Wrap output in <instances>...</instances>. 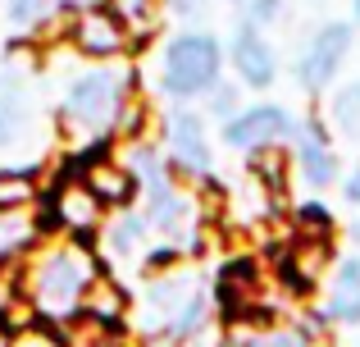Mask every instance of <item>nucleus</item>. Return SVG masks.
<instances>
[{"label":"nucleus","mask_w":360,"mask_h":347,"mask_svg":"<svg viewBox=\"0 0 360 347\" xmlns=\"http://www.w3.org/2000/svg\"><path fill=\"white\" fill-rule=\"evenodd\" d=\"M141 192H146V224L150 229H160V233H183L187 229L192 210H187V196L169 183V174L155 178V183H146Z\"/></svg>","instance_id":"obj_14"},{"label":"nucleus","mask_w":360,"mask_h":347,"mask_svg":"<svg viewBox=\"0 0 360 347\" xmlns=\"http://www.w3.org/2000/svg\"><path fill=\"white\" fill-rule=\"evenodd\" d=\"M23 96H18V87H5V78H0V146L18 142V133H23Z\"/></svg>","instance_id":"obj_23"},{"label":"nucleus","mask_w":360,"mask_h":347,"mask_svg":"<svg viewBox=\"0 0 360 347\" xmlns=\"http://www.w3.org/2000/svg\"><path fill=\"white\" fill-rule=\"evenodd\" d=\"M233 69H238V78L255 92L274 87V78H278V55H274V46L260 37V27H251V23L238 27V37H233Z\"/></svg>","instance_id":"obj_10"},{"label":"nucleus","mask_w":360,"mask_h":347,"mask_svg":"<svg viewBox=\"0 0 360 347\" xmlns=\"http://www.w3.org/2000/svg\"><path fill=\"white\" fill-rule=\"evenodd\" d=\"M165 142H169V156H174V165L183 174L210 178L214 151H210V137H205L201 115H192V110H169V119H165Z\"/></svg>","instance_id":"obj_6"},{"label":"nucleus","mask_w":360,"mask_h":347,"mask_svg":"<svg viewBox=\"0 0 360 347\" xmlns=\"http://www.w3.org/2000/svg\"><path fill=\"white\" fill-rule=\"evenodd\" d=\"M219 69H224V46L210 32L192 27V32L169 37L165 55H160V87L174 101H192L219 82Z\"/></svg>","instance_id":"obj_3"},{"label":"nucleus","mask_w":360,"mask_h":347,"mask_svg":"<svg viewBox=\"0 0 360 347\" xmlns=\"http://www.w3.org/2000/svg\"><path fill=\"white\" fill-rule=\"evenodd\" d=\"M174 260H178V247H160V251H146V260H141V265H146V275H165Z\"/></svg>","instance_id":"obj_29"},{"label":"nucleus","mask_w":360,"mask_h":347,"mask_svg":"<svg viewBox=\"0 0 360 347\" xmlns=\"http://www.w3.org/2000/svg\"><path fill=\"white\" fill-rule=\"evenodd\" d=\"M352 9H356V18H360V0H352Z\"/></svg>","instance_id":"obj_37"},{"label":"nucleus","mask_w":360,"mask_h":347,"mask_svg":"<svg viewBox=\"0 0 360 347\" xmlns=\"http://www.w3.org/2000/svg\"><path fill=\"white\" fill-rule=\"evenodd\" d=\"M210 115L214 119H233L238 115V87H233V82H214L210 87Z\"/></svg>","instance_id":"obj_26"},{"label":"nucleus","mask_w":360,"mask_h":347,"mask_svg":"<svg viewBox=\"0 0 360 347\" xmlns=\"http://www.w3.org/2000/svg\"><path fill=\"white\" fill-rule=\"evenodd\" d=\"M128 101H132V69H123V64H115V69H87L64 87L60 119L73 133L105 137V133H115Z\"/></svg>","instance_id":"obj_2"},{"label":"nucleus","mask_w":360,"mask_h":347,"mask_svg":"<svg viewBox=\"0 0 360 347\" xmlns=\"http://www.w3.org/2000/svg\"><path fill=\"white\" fill-rule=\"evenodd\" d=\"M5 306H9V288L0 284V315H5Z\"/></svg>","instance_id":"obj_36"},{"label":"nucleus","mask_w":360,"mask_h":347,"mask_svg":"<svg viewBox=\"0 0 360 347\" xmlns=\"http://www.w3.org/2000/svg\"><path fill=\"white\" fill-rule=\"evenodd\" d=\"M347 201H356V206H360V170L347 178Z\"/></svg>","instance_id":"obj_33"},{"label":"nucleus","mask_w":360,"mask_h":347,"mask_svg":"<svg viewBox=\"0 0 360 347\" xmlns=\"http://www.w3.org/2000/svg\"><path fill=\"white\" fill-rule=\"evenodd\" d=\"M328 320L356 324L360 320V260H347L333 279V293H328Z\"/></svg>","instance_id":"obj_17"},{"label":"nucleus","mask_w":360,"mask_h":347,"mask_svg":"<svg viewBox=\"0 0 360 347\" xmlns=\"http://www.w3.org/2000/svg\"><path fill=\"white\" fill-rule=\"evenodd\" d=\"M146 215H119L115 224H105V233H101V247L110 251L115 260H132L141 251V242H146Z\"/></svg>","instance_id":"obj_18"},{"label":"nucleus","mask_w":360,"mask_h":347,"mask_svg":"<svg viewBox=\"0 0 360 347\" xmlns=\"http://www.w3.org/2000/svg\"><path fill=\"white\" fill-rule=\"evenodd\" d=\"M333 124L347 137H360V82H352V87H342L333 96Z\"/></svg>","instance_id":"obj_25"},{"label":"nucleus","mask_w":360,"mask_h":347,"mask_svg":"<svg viewBox=\"0 0 360 347\" xmlns=\"http://www.w3.org/2000/svg\"><path fill=\"white\" fill-rule=\"evenodd\" d=\"M169 9H174L178 18H201L205 9H210V0H165Z\"/></svg>","instance_id":"obj_31"},{"label":"nucleus","mask_w":360,"mask_h":347,"mask_svg":"<svg viewBox=\"0 0 360 347\" xmlns=\"http://www.w3.org/2000/svg\"><path fill=\"white\" fill-rule=\"evenodd\" d=\"M96 275H101L96 251L73 238V242H64V247L41 251V256L27 265L23 288H27V302H32L37 315L46 311L51 320H69L82 306V293H87V284Z\"/></svg>","instance_id":"obj_1"},{"label":"nucleus","mask_w":360,"mask_h":347,"mask_svg":"<svg viewBox=\"0 0 360 347\" xmlns=\"http://www.w3.org/2000/svg\"><path fill=\"white\" fill-rule=\"evenodd\" d=\"M297 170L310 187H328L338 178V156L328 146V133L319 119H306L297 124Z\"/></svg>","instance_id":"obj_11"},{"label":"nucleus","mask_w":360,"mask_h":347,"mask_svg":"<svg viewBox=\"0 0 360 347\" xmlns=\"http://www.w3.org/2000/svg\"><path fill=\"white\" fill-rule=\"evenodd\" d=\"M233 5H246V0H233Z\"/></svg>","instance_id":"obj_38"},{"label":"nucleus","mask_w":360,"mask_h":347,"mask_svg":"<svg viewBox=\"0 0 360 347\" xmlns=\"http://www.w3.org/2000/svg\"><path fill=\"white\" fill-rule=\"evenodd\" d=\"M69 42L78 46L87 60H115L132 46V32L123 27V18L110 5H87L73 14L69 23Z\"/></svg>","instance_id":"obj_5"},{"label":"nucleus","mask_w":360,"mask_h":347,"mask_svg":"<svg viewBox=\"0 0 360 347\" xmlns=\"http://www.w3.org/2000/svg\"><path fill=\"white\" fill-rule=\"evenodd\" d=\"M251 174L260 187H269V192H283L288 187V156H283V146H255L251 151Z\"/></svg>","instance_id":"obj_20"},{"label":"nucleus","mask_w":360,"mask_h":347,"mask_svg":"<svg viewBox=\"0 0 360 347\" xmlns=\"http://www.w3.org/2000/svg\"><path fill=\"white\" fill-rule=\"evenodd\" d=\"M297 224H301V233H328V210L319 201H310V206H301V215H297Z\"/></svg>","instance_id":"obj_28"},{"label":"nucleus","mask_w":360,"mask_h":347,"mask_svg":"<svg viewBox=\"0 0 360 347\" xmlns=\"http://www.w3.org/2000/svg\"><path fill=\"white\" fill-rule=\"evenodd\" d=\"M347 51H352V23H324V27H319V32L306 42V51H301V60H297V82H301L306 92H324L328 82L338 78Z\"/></svg>","instance_id":"obj_4"},{"label":"nucleus","mask_w":360,"mask_h":347,"mask_svg":"<svg viewBox=\"0 0 360 347\" xmlns=\"http://www.w3.org/2000/svg\"><path fill=\"white\" fill-rule=\"evenodd\" d=\"M37 238H41V233H37V220L27 224L23 210H18V215H0V260L23 256V251L32 247Z\"/></svg>","instance_id":"obj_21"},{"label":"nucleus","mask_w":360,"mask_h":347,"mask_svg":"<svg viewBox=\"0 0 360 347\" xmlns=\"http://www.w3.org/2000/svg\"><path fill=\"white\" fill-rule=\"evenodd\" d=\"M242 14H246V23H251V27H269L274 18L283 14V0H246Z\"/></svg>","instance_id":"obj_27"},{"label":"nucleus","mask_w":360,"mask_h":347,"mask_svg":"<svg viewBox=\"0 0 360 347\" xmlns=\"http://www.w3.org/2000/svg\"><path fill=\"white\" fill-rule=\"evenodd\" d=\"M82 315H91V320H105V324H123V311H128V293H123L119 284H110L105 275H96L87 284V293H82Z\"/></svg>","instance_id":"obj_16"},{"label":"nucleus","mask_w":360,"mask_h":347,"mask_svg":"<svg viewBox=\"0 0 360 347\" xmlns=\"http://www.w3.org/2000/svg\"><path fill=\"white\" fill-rule=\"evenodd\" d=\"M169 347H205V339L196 334V339H183V343H169Z\"/></svg>","instance_id":"obj_34"},{"label":"nucleus","mask_w":360,"mask_h":347,"mask_svg":"<svg viewBox=\"0 0 360 347\" xmlns=\"http://www.w3.org/2000/svg\"><path fill=\"white\" fill-rule=\"evenodd\" d=\"M82 183L101 196V206H128L132 196H137V178H132V170L123 160H115V156H96V160L82 170Z\"/></svg>","instance_id":"obj_13"},{"label":"nucleus","mask_w":360,"mask_h":347,"mask_svg":"<svg viewBox=\"0 0 360 347\" xmlns=\"http://www.w3.org/2000/svg\"><path fill=\"white\" fill-rule=\"evenodd\" d=\"M105 5L123 18V27H128L132 37L150 32V27H155V14H160V0H105Z\"/></svg>","instance_id":"obj_24"},{"label":"nucleus","mask_w":360,"mask_h":347,"mask_svg":"<svg viewBox=\"0 0 360 347\" xmlns=\"http://www.w3.org/2000/svg\"><path fill=\"white\" fill-rule=\"evenodd\" d=\"M251 347H306L301 343V334H288V329H274V334H260Z\"/></svg>","instance_id":"obj_30"},{"label":"nucleus","mask_w":360,"mask_h":347,"mask_svg":"<svg viewBox=\"0 0 360 347\" xmlns=\"http://www.w3.org/2000/svg\"><path fill=\"white\" fill-rule=\"evenodd\" d=\"M324 260H328V233H301V238L292 242V251L283 256V265H278L283 288H288V293H310L319 270H324Z\"/></svg>","instance_id":"obj_12"},{"label":"nucleus","mask_w":360,"mask_h":347,"mask_svg":"<svg viewBox=\"0 0 360 347\" xmlns=\"http://www.w3.org/2000/svg\"><path fill=\"white\" fill-rule=\"evenodd\" d=\"M78 0H9V23L14 27H37L60 9H73Z\"/></svg>","instance_id":"obj_22"},{"label":"nucleus","mask_w":360,"mask_h":347,"mask_svg":"<svg viewBox=\"0 0 360 347\" xmlns=\"http://www.w3.org/2000/svg\"><path fill=\"white\" fill-rule=\"evenodd\" d=\"M260 265L255 260H229L219 270V306L229 320H260L264 324V306H260Z\"/></svg>","instance_id":"obj_8"},{"label":"nucleus","mask_w":360,"mask_h":347,"mask_svg":"<svg viewBox=\"0 0 360 347\" xmlns=\"http://www.w3.org/2000/svg\"><path fill=\"white\" fill-rule=\"evenodd\" d=\"M192 293H196V279L192 275H160V279H150V288H146V315H150V324L165 329V320Z\"/></svg>","instance_id":"obj_15"},{"label":"nucleus","mask_w":360,"mask_h":347,"mask_svg":"<svg viewBox=\"0 0 360 347\" xmlns=\"http://www.w3.org/2000/svg\"><path fill=\"white\" fill-rule=\"evenodd\" d=\"M0 347H14V334H9L5 324H0Z\"/></svg>","instance_id":"obj_35"},{"label":"nucleus","mask_w":360,"mask_h":347,"mask_svg":"<svg viewBox=\"0 0 360 347\" xmlns=\"http://www.w3.org/2000/svg\"><path fill=\"white\" fill-rule=\"evenodd\" d=\"M41 170H0V215H18L41 196Z\"/></svg>","instance_id":"obj_19"},{"label":"nucleus","mask_w":360,"mask_h":347,"mask_svg":"<svg viewBox=\"0 0 360 347\" xmlns=\"http://www.w3.org/2000/svg\"><path fill=\"white\" fill-rule=\"evenodd\" d=\"M292 133H297V124H292V115L283 106H251V110H238L233 119H224V142H229L233 151L274 146Z\"/></svg>","instance_id":"obj_7"},{"label":"nucleus","mask_w":360,"mask_h":347,"mask_svg":"<svg viewBox=\"0 0 360 347\" xmlns=\"http://www.w3.org/2000/svg\"><path fill=\"white\" fill-rule=\"evenodd\" d=\"M46 210H51L55 224H60V229H69L73 238H87V233L101 224L105 206H101V196L91 192L82 178H64V183L51 192V206H46Z\"/></svg>","instance_id":"obj_9"},{"label":"nucleus","mask_w":360,"mask_h":347,"mask_svg":"<svg viewBox=\"0 0 360 347\" xmlns=\"http://www.w3.org/2000/svg\"><path fill=\"white\" fill-rule=\"evenodd\" d=\"M14 347H60V339H55V334H51V339H41V334H32V339H23V343H14Z\"/></svg>","instance_id":"obj_32"}]
</instances>
